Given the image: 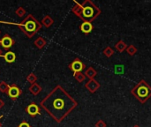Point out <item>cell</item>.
<instances>
[{
	"instance_id": "1",
	"label": "cell",
	"mask_w": 151,
	"mask_h": 127,
	"mask_svg": "<svg viewBox=\"0 0 151 127\" xmlns=\"http://www.w3.org/2000/svg\"><path fill=\"white\" fill-rule=\"evenodd\" d=\"M40 105L53 120L61 123L78 106V103L65 88L58 85L42 99Z\"/></svg>"
},
{
	"instance_id": "2",
	"label": "cell",
	"mask_w": 151,
	"mask_h": 127,
	"mask_svg": "<svg viewBox=\"0 0 151 127\" xmlns=\"http://www.w3.org/2000/svg\"><path fill=\"white\" fill-rule=\"evenodd\" d=\"M72 11L79 17L83 22L94 21L102 12L101 9L91 0H85L82 3L75 2V4L72 8Z\"/></svg>"
},
{
	"instance_id": "3",
	"label": "cell",
	"mask_w": 151,
	"mask_h": 127,
	"mask_svg": "<svg viewBox=\"0 0 151 127\" xmlns=\"http://www.w3.org/2000/svg\"><path fill=\"white\" fill-rule=\"evenodd\" d=\"M0 23H5V24H10V25H15L19 27V29L28 37L32 38L41 28H42V24L32 15L28 14L21 22L19 23H13V22H3L0 21Z\"/></svg>"
},
{
	"instance_id": "4",
	"label": "cell",
	"mask_w": 151,
	"mask_h": 127,
	"mask_svg": "<svg viewBox=\"0 0 151 127\" xmlns=\"http://www.w3.org/2000/svg\"><path fill=\"white\" fill-rule=\"evenodd\" d=\"M131 94L137 99V101L142 104H144L151 97V87L146 80H142L133 88Z\"/></svg>"
},
{
	"instance_id": "5",
	"label": "cell",
	"mask_w": 151,
	"mask_h": 127,
	"mask_svg": "<svg viewBox=\"0 0 151 127\" xmlns=\"http://www.w3.org/2000/svg\"><path fill=\"white\" fill-rule=\"evenodd\" d=\"M68 67L73 72V74H75L77 72H81L82 71H84L86 69V65L79 57H76L71 64H69Z\"/></svg>"
},
{
	"instance_id": "6",
	"label": "cell",
	"mask_w": 151,
	"mask_h": 127,
	"mask_svg": "<svg viewBox=\"0 0 151 127\" xmlns=\"http://www.w3.org/2000/svg\"><path fill=\"white\" fill-rule=\"evenodd\" d=\"M7 94H8L9 97L12 98V100L15 101L21 95V89L17 85H14V84L13 85H10Z\"/></svg>"
},
{
	"instance_id": "7",
	"label": "cell",
	"mask_w": 151,
	"mask_h": 127,
	"mask_svg": "<svg viewBox=\"0 0 151 127\" xmlns=\"http://www.w3.org/2000/svg\"><path fill=\"white\" fill-rule=\"evenodd\" d=\"M100 88V84L98 81H96L95 79L94 80H89L86 84H85V88L88 89V91L91 94H94Z\"/></svg>"
},
{
	"instance_id": "8",
	"label": "cell",
	"mask_w": 151,
	"mask_h": 127,
	"mask_svg": "<svg viewBox=\"0 0 151 127\" xmlns=\"http://www.w3.org/2000/svg\"><path fill=\"white\" fill-rule=\"evenodd\" d=\"M26 112L29 115V116H31L32 118H35V117H36L37 115H40V108H39V106L36 104V103H30L27 108H26Z\"/></svg>"
},
{
	"instance_id": "9",
	"label": "cell",
	"mask_w": 151,
	"mask_h": 127,
	"mask_svg": "<svg viewBox=\"0 0 151 127\" xmlns=\"http://www.w3.org/2000/svg\"><path fill=\"white\" fill-rule=\"evenodd\" d=\"M0 44L2 45V47L4 49L9 50L11 49L13 44H14V40L9 35V34H5L4 36L2 37V39L0 40Z\"/></svg>"
},
{
	"instance_id": "10",
	"label": "cell",
	"mask_w": 151,
	"mask_h": 127,
	"mask_svg": "<svg viewBox=\"0 0 151 127\" xmlns=\"http://www.w3.org/2000/svg\"><path fill=\"white\" fill-rule=\"evenodd\" d=\"M80 29L83 34H88L93 30V25L90 22H82L80 26Z\"/></svg>"
},
{
	"instance_id": "11",
	"label": "cell",
	"mask_w": 151,
	"mask_h": 127,
	"mask_svg": "<svg viewBox=\"0 0 151 127\" xmlns=\"http://www.w3.org/2000/svg\"><path fill=\"white\" fill-rule=\"evenodd\" d=\"M3 57L4 58V60H5L6 63L12 64V63H13V62L15 61V59H16V55H15L14 52H12V51H11V50H8V51H6V53L4 55Z\"/></svg>"
},
{
	"instance_id": "12",
	"label": "cell",
	"mask_w": 151,
	"mask_h": 127,
	"mask_svg": "<svg viewBox=\"0 0 151 127\" xmlns=\"http://www.w3.org/2000/svg\"><path fill=\"white\" fill-rule=\"evenodd\" d=\"M28 90H29V92L32 95H38L42 92V87L38 83H34V84H31V86L29 87Z\"/></svg>"
},
{
	"instance_id": "13",
	"label": "cell",
	"mask_w": 151,
	"mask_h": 127,
	"mask_svg": "<svg viewBox=\"0 0 151 127\" xmlns=\"http://www.w3.org/2000/svg\"><path fill=\"white\" fill-rule=\"evenodd\" d=\"M114 48L116 49L117 51H119V53H122V52H124V51L127 50V43H126L123 40H119V41L115 44Z\"/></svg>"
},
{
	"instance_id": "14",
	"label": "cell",
	"mask_w": 151,
	"mask_h": 127,
	"mask_svg": "<svg viewBox=\"0 0 151 127\" xmlns=\"http://www.w3.org/2000/svg\"><path fill=\"white\" fill-rule=\"evenodd\" d=\"M53 23H54V20H53V19L50 15H45L43 17V19H42V25L44 26L47 28L51 27L53 25Z\"/></svg>"
},
{
	"instance_id": "15",
	"label": "cell",
	"mask_w": 151,
	"mask_h": 127,
	"mask_svg": "<svg viewBox=\"0 0 151 127\" xmlns=\"http://www.w3.org/2000/svg\"><path fill=\"white\" fill-rule=\"evenodd\" d=\"M97 74V71L95 70L92 66L88 67L86 71H85V76L87 78H88L89 80H94V78L96 76Z\"/></svg>"
},
{
	"instance_id": "16",
	"label": "cell",
	"mask_w": 151,
	"mask_h": 127,
	"mask_svg": "<svg viewBox=\"0 0 151 127\" xmlns=\"http://www.w3.org/2000/svg\"><path fill=\"white\" fill-rule=\"evenodd\" d=\"M46 43H47L46 40H45L44 38L41 37V36H39V37L35 41V42H34L35 46L37 49H39V50H42V49L46 45Z\"/></svg>"
},
{
	"instance_id": "17",
	"label": "cell",
	"mask_w": 151,
	"mask_h": 127,
	"mask_svg": "<svg viewBox=\"0 0 151 127\" xmlns=\"http://www.w3.org/2000/svg\"><path fill=\"white\" fill-rule=\"evenodd\" d=\"M126 51L127 52V54H128V55H130V56H134V55L137 53L138 50H137V48H136L134 45L131 44V45L127 46V48Z\"/></svg>"
},
{
	"instance_id": "18",
	"label": "cell",
	"mask_w": 151,
	"mask_h": 127,
	"mask_svg": "<svg viewBox=\"0 0 151 127\" xmlns=\"http://www.w3.org/2000/svg\"><path fill=\"white\" fill-rule=\"evenodd\" d=\"M74 78L76 79V80L79 82V83H82L85 80H86V76L85 74H83L82 72H77L75 74H73Z\"/></svg>"
},
{
	"instance_id": "19",
	"label": "cell",
	"mask_w": 151,
	"mask_h": 127,
	"mask_svg": "<svg viewBox=\"0 0 151 127\" xmlns=\"http://www.w3.org/2000/svg\"><path fill=\"white\" fill-rule=\"evenodd\" d=\"M103 53H104V55L105 57H111L114 54V50H113L112 48H111V47H106V48L104 50Z\"/></svg>"
},
{
	"instance_id": "20",
	"label": "cell",
	"mask_w": 151,
	"mask_h": 127,
	"mask_svg": "<svg viewBox=\"0 0 151 127\" xmlns=\"http://www.w3.org/2000/svg\"><path fill=\"white\" fill-rule=\"evenodd\" d=\"M15 14H16L18 17L21 18V17H23V16L26 14V10L24 9V7L19 6V7H18V8L15 10Z\"/></svg>"
},
{
	"instance_id": "21",
	"label": "cell",
	"mask_w": 151,
	"mask_h": 127,
	"mask_svg": "<svg viewBox=\"0 0 151 127\" xmlns=\"http://www.w3.org/2000/svg\"><path fill=\"white\" fill-rule=\"evenodd\" d=\"M9 86L10 85H8L4 81H1L0 82V92L1 93H7L8 89H9Z\"/></svg>"
},
{
	"instance_id": "22",
	"label": "cell",
	"mask_w": 151,
	"mask_h": 127,
	"mask_svg": "<svg viewBox=\"0 0 151 127\" xmlns=\"http://www.w3.org/2000/svg\"><path fill=\"white\" fill-rule=\"evenodd\" d=\"M27 80L31 83V84H34V83H36V80H37V77L35 74L34 73H29L27 77Z\"/></svg>"
},
{
	"instance_id": "23",
	"label": "cell",
	"mask_w": 151,
	"mask_h": 127,
	"mask_svg": "<svg viewBox=\"0 0 151 127\" xmlns=\"http://www.w3.org/2000/svg\"><path fill=\"white\" fill-rule=\"evenodd\" d=\"M115 73L116 74H123L124 73V65H116L115 66Z\"/></svg>"
},
{
	"instance_id": "24",
	"label": "cell",
	"mask_w": 151,
	"mask_h": 127,
	"mask_svg": "<svg viewBox=\"0 0 151 127\" xmlns=\"http://www.w3.org/2000/svg\"><path fill=\"white\" fill-rule=\"evenodd\" d=\"M95 126L96 127H106V124H105V122L104 121H103V120H98L96 123V125H95Z\"/></svg>"
},
{
	"instance_id": "25",
	"label": "cell",
	"mask_w": 151,
	"mask_h": 127,
	"mask_svg": "<svg viewBox=\"0 0 151 127\" xmlns=\"http://www.w3.org/2000/svg\"><path fill=\"white\" fill-rule=\"evenodd\" d=\"M18 127H31V126H30V125H29L27 122L23 121V122H21V123L18 126Z\"/></svg>"
},
{
	"instance_id": "26",
	"label": "cell",
	"mask_w": 151,
	"mask_h": 127,
	"mask_svg": "<svg viewBox=\"0 0 151 127\" xmlns=\"http://www.w3.org/2000/svg\"><path fill=\"white\" fill-rule=\"evenodd\" d=\"M4 106V102L0 98V110H1Z\"/></svg>"
},
{
	"instance_id": "27",
	"label": "cell",
	"mask_w": 151,
	"mask_h": 127,
	"mask_svg": "<svg viewBox=\"0 0 151 127\" xmlns=\"http://www.w3.org/2000/svg\"><path fill=\"white\" fill-rule=\"evenodd\" d=\"M3 117H4L3 115H1V116H0V127L2 126V123H1V119L3 118Z\"/></svg>"
},
{
	"instance_id": "28",
	"label": "cell",
	"mask_w": 151,
	"mask_h": 127,
	"mask_svg": "<svg viewBox=\"0 0 151 127\" xmlns=\"http://www.w3.org/2000/svg\"><path fill=\"white\" fill-rule=\"evenodd\" d=\"M0 57H4V55H3V52H2V50L0 49Z\"/></svg>"
},
{
	"instance_id": "29",
	"label": "cell",
	"mask_w": 151,
	"mask_h": 127,
	"mask_svg": "<svg viewBox=\"0 0 151 127\" xmlns=\"http://www.w3.org/2000/svg\"><path fill=\"white\" fill-rule=\"evenodd\" d=\"M133 127H141L140 126H138V125H135V126H134Z\"/></svg>"
},
{
	"instance_id": "30",
	"label": "cell",
	"mask_w": 151,
	"mask_h": 127,
	"mask_svg": "<svg viewBox=\"0 0 151 127\" xmlns=\"http://www.w3.org/2000/svg\"><path fill=\"white\" fill-rule=\"evenodd\" d=\"M0 33H1V31H0Z\"/></svg>"
},
{
	"instance_id": "31",
	"label": "cell",
	"mask_w": 151,
	"mask_h": 127,
	"mask_svg": "<svg viewBox=\"0 0 151 127\" xmlns=\"http://www.w3.org/2000/svg\"><path fill=\"white\" fill-rule=\"evenodd\" d=\"M31 127H32V126H31Z\"/></svg>"
}]
</instances>
